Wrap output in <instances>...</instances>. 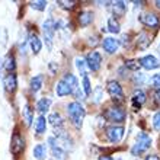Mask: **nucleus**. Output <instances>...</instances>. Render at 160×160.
I'll return each instance as SVG.
<instances>
[{
	"label": "nucleus",
	"mask_w": 160,
	"mask_h": 160,
	"mask_svg": "<svg viewBox=\"0 0 160 160\" xmlns=\"http://www.w3.org/2000/svg\"><path fill=\"white\" fill-rule=\"evenodd\" d=\"M150 41H152V39H148L147 34H146V32H141V34L138 35V48L146 50V48L150 45Z\"/></svg>",
	"instance_id": "obj_30"
},
{
	"label": "nucleus",
	"mask_w": 160,
	"mask_h": 160,
	"mask_svg": "<svg viewBox=\"0 0 160 160\" xmlns=\"http://www.w3.org/2000/svg\"><path fill=\"white\" fill-rule=\"evenodd\" d=\"M144 82V74H141V73H138V74H135L134 76V83L138 84V86H141Z\"/></svg>",
	"instance_id": "obj_40"
},
{
	"label": "nucleus",
	"mask_w": 160,
	"mask_h": 160,
	"mask_svg": "<svg viewBox=\"0 0 160 160\" xmlns=\"http://www.w3.org/2000/svg\"><path fill=\"white\" fill-rule=\"evenodd\" d=\"M98 160H114V157L108 156V154H103V156H99V159Z\"/></svg>",
	"instance_id": "obj_42"
},
{
	"label": "nucleus",
	"mask_w": 160,
	"mask_h": 160,
	"mask_svg": "<svg viewBox=\"0 0 160 160\" xmlns=\"http://www.w3.org/2000/svg\"><path fill=\"white\" fill-rule=\"evenodd\" d=\"M54 34H55V22L52 18H48L42 23V37H44L47 48L50 51L52 50V45H54Z\"/></svg>",
	"instance_id": "obj_3"
},
{
	"label": "nucleus",
	"mask_w": 160,
	"mask_h": 160,
	"mask_svg": "<svg viewBox=\"0 0 160 160\" xmlns=\"http://www.w3.org/2000/svg\"><path fill=\"white\" fill-rule=\"evenodd\" d=\"M112 12H114V16L117 18H122L127 13V3L118 0V2H112Z\"/></svg>",
	"instance_id": "obj_17"
},
{
	"label": "nucleus",
	"mask_w": 160,
	"mask_h": 160,
	"mask_svg": "<svg viewBox=\"0 0 160 160\" xmlns=\"http://www.w3.org/2000/svg\"><path fill=\"white\" fill-rule=\"evenodd\" d=\"M8 39H9V34L6 28H0V45L6 47L8 45Z\"/></svg>",
	"instance_id": "obj_36"
},
{
	"label": "nucleus",
	"mask_w": 160,
	"mask_h": 160,
	"mask_svg": "<svg viewBox=\"0 0 160 160\" xmlns=\"http://www.w3.org/2000/svg\"><path fill=\"white\" fill-rule=\"evenodd\" d=\"M45 131H47V119L44 115H39L38 118H37V121H35V132L38 135H41Z\"/></svg>",
	"instance_id": "obj_27"
},
{
	"label": "nucleus",
	"mask_w": 160,
	"mask_h": 160,
	"mask_svg": "<svg viewBox=\"0 0 160 160\" xmlns=\"http://www.w3.org/2000/svg\"><path fill=\"white\" fill-rule=\"evenodd\" d=\"M3 86H4V90L8 93H13L15 90L18 89V77L15 73L12 74H8V76L4 77L3 80Z\"/></svg>",
	"instance_id": "obj_14"
},
{
	"label": "nucleus",
	"mask_w": 160,
	"mask_h": 160,
	"mask_svg": "<svg viewBox=\"0 0 160 160\" xmlns=\"http://www.w3.org/2000/svg\"><path fill=\"white\" fill-rule=\"evenodd\" d=\"M25 148V140L18 131H15L12 135V140H10V153L13 156H19Z\"/></svg>",
	"instance_id": "obj_7"
},
{
	"label": "nucleus",
	"mask_w": 160,
	"mask_h": 160,
	"mask_svg": "<svg viewBox=\"0 0 160 160\" xmlns=\"http://www.w3.org/2000/svg\"><path fill=\"white\" fill-rule=\"evenodd\" d=\"M82 88H83V92L86 95V98L92 95V86H90V80H89L88 76H84L83 80H82Z\"/></svg>",
	"instance_id": "obj_31"
},
{
	"label": "nucleus",
	"mask_w": 160,
	"mask_h": 160,
	"mask_svg": "<svg viewBox=\"0 0 160 160\" xmlns=\"http://www.w3.org/2000/svg\"><path fill=\"white\" fill-rule=\"evenodd\" d=\"M47 150H48L47 144H37L34 147V150H32V154H34V157L37 160H45Z\"/></svg>",
	"instance_id": "obj_23"
},
{
	"label": "nucleus",
	"mask_w": 160,
	"mask_h": 160,
	"mask_svg": "<svg viewBox=\"0 0 160 160\" xmlns=\"http://www.w3.org/2000/svg\"><path fill=\"white\" fill-rule=\"evenodd\" d=\"M153 127H154L156 131H160V111L156 112L154 117H153Z\"/></svg>",
	"instance_id": "obj_38"
},
{
	"label": "nucleus",
	"mask_w": 160,
	"mask_h": 160,
	"mask_svg": "<svg viewBox=\"0 0 160 160\" xmlns=\"http://www.w3.org/2000/svg\"><path fill=\"white\" fill-rule=\"evenodd\" d=\"M74 96H76V99H79V101H84V99H86V95H84V92L83 90H82V89H77V90H74Z\"/></svg>",
	"instance_id": "obj_39"
},
{
	"label": "nucleus",
	"mask_w": 160,
	"mask_h": 160,
	"mask_svg": "<svg viewBox=\"0 0 160 160\" xmlns=\"http://www.w3.org/2000/svg\"><path fill=\"white\" fill-rule=\"evenodd\" d=\"M138 19L143 25L148 26V28H157L160 23L159 18H157L154 13H143V15H140Z\"/></svg>",
	"instance_id": "obj_13"
},
{
	"label": "nucleus",
	"mask_w": 160,
	"mask_h": 160,
	"mask_svg": "<svg viewBox=\"0 0 160 160\" xmlns=\"http://www.w3.org/2000/svg\"><path fill=\"white\" fill-rule=\"evenodd\" d=\"M150 146H152V137L148 134H146V132H138L137 137H135L134 146L131 147V154L132 156H140L147 148H150Z\"/></svg>",
	"instance_id": "obj_2"
},
{
	"label": "nucleus",
	"mask_w": 160,
	"mask_h": 160,
	"mask_svg": "<svg viewBox=\"0 0 160 160\" xmlns=\"http://www.w3.org/2000/svg\"><path fill=\"white\" fill-rule=\"evenodd\" d=\"M67 115L68 118H70V121H72V124L76 128H82V125H83V119L84 117H86V111H84V108L82 106V103L80 102H70L67 105Z\"/></svg>",
	"instance_id": "obj_1"
},
{
	"label": "nucleus",
	"mask_w": 160,
	"mask_h": 160,
	"mask_svg": "<svg viewBox=\"0 0 160 160\" xmlns=\"http://www.w3.org/2000/svg\"><path fill=\"white\" fill-rule=\"evenodd\" d=\"M74 63H76V68L77 72L80 73V76H88L86 74V72H88V64H86V60L82 58V57H77L76 60H74Z\"/></svg>",
	"instance_id": "obj_28"
},
{
	"label": "nucleus",
	"mask_w": 160,
	"mask_h": 160,
	"mask_svg": "<svg viewBox=\"0 0 160 160\" xmlns=\"http://www.w3.org/2000/svg\"><path fill=\"white\" fill-rule=\"evenodd\" d=\"M141 64H140L138 60H127L125 61V68L127 70H132V72H137L140 70Z\"/></svg>",
	"instance_id": "obj_32"
},
{
	"label": "nucleus",
	"mask_w": 160,
	"mask_h": 160,
	"mask_svg": "<svg viewBox=\"0 0 160 160\" xmlns=\"http://www.w3.org/2000/svg\"><path fill=\"white\" fill-rule=\"evenodd\" d=\"M42 84H44V76L42 74H37L31 79L29 82V88H31V92L32 93H37L38 90H41Z\"/></svg>",
	"instance_id": "obj_21"
},
{
	"label": "nucleus",
	"mask_w": 160,
	"mask_h": 160,
	"mask_svg": "<svg viewBox=\"0 0 160 160\" xmlns=\"http://www.w3.org/2000/svg\"><path fill=\"white\" fill-rule=\"evenodd\" d=\"M48 146H50L51 156L54 157V160H67V153L60 146V143L57 141V138H55L54 135L48 137Z\"/></svg>",
	"instance_id": "obj_6"
},
{
	"label": "nucleus",
	"mask_w": 160,
	"mask_h": 160,
	"mask_svg": "<svg viewBox=\"0 0 160 160\" xmlns=\"http://www.w3.org/2000/svg\"><path fill=\"white\" fill-rule=\"evenodd\" d=\"M54 137L57 138V141L60 143V146L64 150H73V140L68 137V134L63 130H54Z\"/></svg>",
	"instance_id": "obj_10"
},
{
	"label": "nucleus",
	"mask_w": 160,
	"mask_h": 160,
	"mask_svg": "<svg viewBox=\"0 0 160 160\" xmlns=\"http://www.w3.org/2000/svg\"><path fill=\"white\" fill-rule=\"evenodd\" d=\"M92 96H93V102L95 103H99L102 101V98H103V89L101 86H96L95 90H92Z\"/></svg>",
	"instance_id": "obj_34"
},
{
	"label": "nucleus",
	"mask_w": 160,
	"mask_h": 160,
	"mask_svg": "<svg viewBox=\"0 0 160 160\" xmlns=\"http://www.w3.org/2000/svg\"><path fill=\"white\" fill-rule=\"evenodd\" d=\"M154 98H156V102H157V103H160V90H157V92H156Z\"/></svg>",
	"instance_id": "obj_43"
},
{
	"label": "nucleus",
	"mask_w": 160,
	"mask_h": 160,
	"mask_svg": "<svg viewBox=\"0 0 160 160\" xmlns=\"http://www.w3.org/2000/svg\"><path fill=\"white\" fill-rule=\"evenodd\" d=\"M140 64H141V67H144L146 70H154V68L160 67V61L152 54L141 57V58H140Z\"/></svg>",
	"instance_id": "obj_12"
},
{
	"label": "nucleus",
	"mask_w": 160,
	"mask_h": 160,
	"mask_svg": "<svg viewBox=\"0 0 160 160\" xmlns=\"http://www.w3.org/2000/svg\"><path fill=\"white\" fill-rule=\"evenodd\" d=\"M105 118L108 119V121L114 122V125L115 124H121V122H124L127 119V112L117 105L109 106V108L105 111Z\"/></svg>",
	"instance_id": "obj_4"
},
{
	"label": "nucleus",
	"mask_w": 160,
	"mask_h": 160,
	"mask_svg": "<svg viewBox=\"0 0 160 160\" xmlns=\"http://www.w3.org/2000/svg\"><path fill=\"white\" fill-rule=\"evenodd\" d=\"M51 103H52V101H51L50 98H41V99L37 102V111H38L41 115L47 114L51 108Z\"/></svg>",
	"instance_id": "obj_19"
},
{
	"label": "nucleus",
	"mask_w": 160,
	"mask_h": 160,
	"mask_svg": "<svg viewBox=\"0 0 160 160\" xmlns=\"http://www.w3.org/2000/svg\"><path fill=\"white\" fill-rule=\"evenodd\" d=\"M150 83H152V86L154 89L160 90V74H153L152 79H150Z\"/></svg>",
	"instance_id": "obj_37"
},
{
	"label": "nucleus",
	"mask_w": 160,
	"mask_h": 160,
	"mask_svg": "<svg viewBox=\"0 0 160 160\" xmlns=\"http://www.w3.org/2000/svg\"><path fill=\"white\" fill-rule=\"evenodd\" d=\"M3 66H4V68L9 72V74L15 73V70H16V60H15V55L9 52V54L4 57Z\"/></svg>",
	"instance_id": "obj_22"
},
{
	"label": "nucleus",
	"mask_w": 160,
	"mask_h": 160,
	"mask_svg": "<svg viewBox=\"0 0 160 160\" xmlns=\"http://www.w3.org/2000/svg\"><path fill=\"white\" fill-rule=\"evenodd\" d=\"M57 4H58L61 9H66V10H73L74 9V6H76V2H67V0H58L57 2Z\"/></svg>",
	"instance_id": "obj_35"
},
{
	"label": "nucleus",
	"mask_w": 160,
	"mask_h": 160,
	"mask_svg": "<svg viewBox=\"0 0 160 160\" xmlns=\"http://www.w3.org/2000/svg\"><path fill=\"white\" fill-rule=\"evenodd\" d=\"M156 6L160 9V0H157V2H156Z\"/></svg>",
	"instance_id": "obj_44"
},
{
	"label": "nucleus",
	"mask_w": 160,
	"mask_h": 160,
	"mask_svg": "<svg viewBox=\"0 0 160 160\" xmlns=\"http://www.w3.org/2000/svg\"><path fill=\"white\" fill-rule=\"evenodd\" d=\"M47 2L45 0H35V2H31V8L34 9V10H39V12H42V10H45L47 9Z\"/></svg>",
	"instance_id": "obj_33"
},
{
	"label": "nucleus",
	"mask_w": 160,
	"mask_h": 160,
	"mask_svg": "<svg viewBox=\"0 0 160 160\" xmlns=\"http://www.w3.org/2000/svg\"><path fill=\"white\" fill-rule=\"evenodd\" d=\"M108 31H109L111 34H119L121 25H119V22L115 18H109L108 19Z\"/></svg>",
	"instance_id": "obj_29"
},
{
	"label": "nucleus",
	"mask_w": 160,
	"mask_h": 160,
	"mask_svg": "<svg viewBox=\"0 0 160 160\" xmlns=\"http://www.w3.org/2000/svg\"><path fill=\"white\" fill-rule=\"evenodd\" d=\"M146 160H160V157L156 154H148V156H146Z\"/></svg>",
	"instance_id": "obj_41"
},
{
	"label": "nucleus",
	"mask_w": 160,
	"mask_h": 160,
	"mask_svg": "<svg viewBox=\"0 0 160 160\" xmlns=\"http://www.w3.org/2000/svg\"><path fill=\"white\" fill-rule=\"evenodd\" d=\"M2 64L3 63H2V60H0V72H2Z\"/></svg>",
	"instance_id": "obj_45"
},
{
	"label": "nucleus",
	"mask_w": 160,
	"mask_h": 160,
	"mask_svg": "<svg viewBox=\"0 0 160 160\" xmlns=\"http://www.w3.org/2000/svg\"><path fill=\"white\" fill-rule=\"evenodd\" d=\"M47 121H50V124L54 127V130H61L63 125H64V119L58 112H52V114H50V117H48Z\"/></svg>",
	"instance_id": "obj_18"
},
{
	"label": "nucleus",
	"mask_w": 160,
	"mask_h": 160,
	"mask_svg": "<svg viewBox=\"0 0 160 160\" xmlns=\"http://www.w3.org/2000/svg\"><path fill=\"white\" fill-rule=\"evenodd\" d=\"M131 101H132V105H134L135 109H140V108H141V105H143L144 102H146V93H144L141 89L135 90Z\"/></svg>",
	"instance_id": "obj_20"
},
{
	"label": "nucleus",
	"mask_w": 160,
	"mask_h": 160,
	"mask_svg": "<svg viewBox=\"0 0 160 160\" xmlns=\"http://www.w3.org/2000/svg\"><path fill=\"white\" fill-rule=\"evenodd\" d=\"M106 90L114 101H124V90L117 80H109L106 83Z\"/></svg>",
	"instance_id": "obj_8"
},
{
	"label": "nucleus",
	"mask_w": 160,
	"mask_h": 160,
	"mask_svg": "<svg viewBox=\"0 0 160 160\" xmlns=\"http://www.w3.org/2000/svg\"><path fill=\"white\" fill-rule=\"evenodd\" d=\"M22 118H23V121H25V124L28 127L34 121V109H31L29 103H25V106H23V109H22Z\"/></svg>",
	"instance_id": "obj_25"
},
{
	"label": "nucleus",
	"mask_w": 160,
	"mask_h": 160,
	"mask_svg": "<svg viewBox=\"0 0 160 160\" xmlns=\"http://www.w3.org/2000/svg\"><path fill=\"white\" fill-rule=\"evenodd\" d=\"M63 80L68 84V88L72 89V92H74V90H77V89L80 88V86H79V80H77V77L74 76V74H72V73H67V74H64Z\"/></svg>",
	"instance_id": "obj_26"
},
{
	"label": "nucleus",
	"mask_w": 160,
	"mask_h": 160,
	"mask_svg": "<svg viewBox=\"0 0 160 160\" xmlns=\"http://www.w3.org/2000/svg\"><path fill=\"white\" fill-rule=\"evenodd\" d=\"M102 48H103V51H106L108 54H115L119 48V39L112 38V37L103 38V41H102Z\"/></svg>",
	"instance_id": "obj_11"
},
{
	"label": "nucleus",
	"mask_w": 160,
	"mask_h": 160,
	"mask_svg": "<svg viewBox=\"0 0 160 160\" xmlns=\"http://www.w3.org/2000/svg\"><path fill=\"white\" fill-rule=\"evenodd\" d=\"M93 22V12L90 10H83L79 15V23L82 26H89Z\"/></svg>",
	"instance_id": "obj_24"
},
{
	"label": "nucleus",
	"mask_w": 160,
	"mask_h": 160,
	"mask_svg": "<svg viewBox=\"0 0 160 160\" xmlns=\"http://www.w3.org/2000/svg\"><path fill=\"white\" fill-rule=\"evenodd\" d=\"M55 93H57V96L60 98H64V96H68V95H72V89L68 88V84L64 82L63 79L60 80V82H57V84H55Z\"/></svg>",
	"instance_id": "obj_16"
},
{
	"label": "nucleus",
	"mask_w": 160,
	"mask_h": 160,
	"mask_svg": "<svg viewBox=\"0 0 160 160\" xmlns=\"http://www.w3.org/2000/svg\"><path fill=\"white\" fill-rule=\"evenodd\" d=\"M86 64L90 72H99V68L102 66V55L98 51H92L89 52L86 57Z\"/></svg>",
	"instance_id": "obj_9"
},
{
	"label": "nucleus",
	"mask_w": 160,
	"mask_h": 160,
	"mask_svg": "<svg viewBox=\"0 0 160 160\" xmlns=\"http://www.w3.org/2000/svg\"><path fill=\"white\" fill-rule=\"evenodd\" d=\"M28 44H29V48H31V51H32V54H34V55H37V54H39V52H41L42 42H41V39H39L35 34H31L29 37H28Z\"/></svg>",
	"instance_id": "obj_15"
},
{
	"label": "nucleus",
	"mask_w": 160,
	"mask_h": 160,
	"mask_svg": "<svg viewBox=\"0 0 160 160\" xmlns=\"http://www.w3.org/2000/svg\"><path fill=\"white\" fill-rule=\"evenodd\" d=\"M125 134V128L122 125H111L106 128V138L111 144H118L122 141Z\"/></svg>",
	"instance_id": "obj_5"
}]
</instances>
